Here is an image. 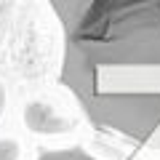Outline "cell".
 <instances>
[{
  "label": "cell",
  "instance_id": "2",
  "mask_svg": "<svg viewBox=\"0 0 160 160\" xmlns=\"http://www.w3.org/2000/svg\"><path fill=\"white\" fill-rule=\"evenodd\" d=\"M93 3H96V0H48V6L56 13V19H59V24H62L64 32L72 29Z\"/></svg>",
  "mask_w": 160,
  "mask_h": 160
},
{
  "label": "cell",
  "instance_id": "1",
  "mask_svg": "<svg viewBox=\"0 0 160 160\" xmlns=\"http://www.w3.org/2000/svg\"><path fill=\"white\" fill-rule=\"evenodd\" d=\"M59 80L99 131L160 152V0H96L64 32Z\"/></svg>",
  "mask_w": 160,
  "mask_h": 160
},
{
  "label": "cell",
  "instance_id": "3",
  "mask_svg": "<svg viewBox=\"0 0 160 160\" xmlns=\"http://www.w3.org/2000/svg\"><path fill=\"white\" fill-rule=\"evenodd\" d=\"M38 160H104L99 155H91L80 147H67V149H43Z\"/></svg>",
  "mask_w": 160,
  "mask_h": 160
}]
</instances>
